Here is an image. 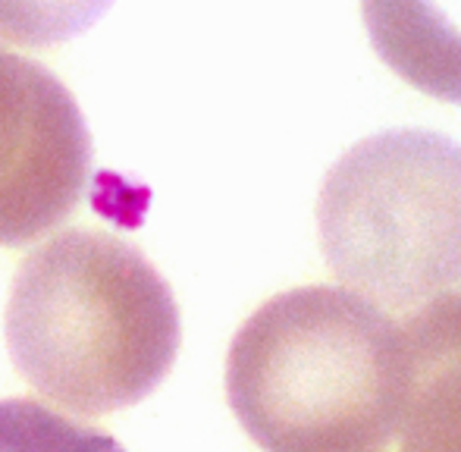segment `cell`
<instances>
[{"label":"cell","mask_w":461,"mask_h":452,"mask_svg":"<svg viewBox=\"0 0 461 452\" xmlns=\"http://www.w3.org/2000/svg\"><path fill=\"white\" fill-rule=\"evenodd\" d=\"M92 135L48 67L0 44V245H29L79 208Z\"/></svg>","instance_id":"obj_4"},{"label":"cell","mask_w":461,"mask_h":452,"mask_svg":"<svg viewBox=\"0 0 461 452\" xmlns=\"http://www.w3.org/2000/svg\"><path fill=\"white\" fill-rule=\"evenodd\" d=\"M6 346L41 396L107 415L141 402L170 374L179 308L160 270L126 239L67 230L19 264Z\"/></svg>","instance_id":"obj_2"},{"label":"cell","mask_w":461,"mask_h":452,"mask_svg":"<svg viewBox=\"0 0 461 452\" xmlns=\"http://www.w3.org/2000/svg\"><path fill=\"white\" fill-rule=\"evenodd\" d=\"M110 0H0V38L25 48H50L82 35Z\"/></svg>","instance_id":"obj_8"},{"label":"cell","mask_w":461,"mask_h":452,"mask_svg":"<svg viewBox=\"0 0 461 452\" xmlns=\"http://www.w3.org/2000/svg\"><path fill=\"white\" fill-rule=\"evenodd\" d=\"M402 452H461V293L427 302L402 327Z\"/></svg>","instance_id":"obj_5"},{"label":"cell","mask_w":461,"mask_h":452,"mask_svg":"<svg viewBox=\"0 0 461 452\" xmlns=\"http://www.w3.org/2000/svg\"><path fill=\"white\" fill-rule=\"evenodd\" d=\"M402 327L342 286L264 302L226 358V396L264 452H370L395 437Z\"/></svg>","instance_id":"obj_1"},{"label":"cell","mask_w":461,"mask_h":452,"mask_svg":"<svg viewBox=\"0 0 461 452\" xmlns=\"http://www.w3.org/2000/svg\"><path fill=\"white\" fill-rule=\"evenodd\" d=\"M380 60L418 92L461 104V0H361Z\"/></svg>","instance_id":"obj_6"},{"label":"cell","mask_w":461,"mask_h":452,"mask_svg":"<svg viewBox=\"0 0 461 452\" xmlns=\"http://www.w3.org/2000/svg\"><path fill=\"white\" fill-rule=\"evenodd\" d=\"M317 226L330 270L376 308H408L461 283V145L427 129L358 141L327 173Z\"/></svg>","instance_id":"obj_3"},{"label":"cell","mask_w":461,"mask_h":452,"mask_svg":"<svg viewBox=\"0 0 461 452\" xmlns=\"http://www.w3.org/2000/svg\"><path fill=\"white\" fill-rule=\"evenodd\" d=\"M0 452H126L110 434L32 399L0 402Z\"/></svg>","instance_id":"obj_7"}]
</instances>
